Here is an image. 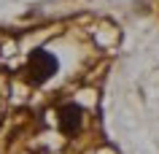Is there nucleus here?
Segmentation results:
<instances>
[{
  "mask_svg": "<svg viewBox=\"0 0 159 154\" xmlns=\"http://www.w3.org/2000/svg\"><path fill=\"white\" fill-rule=\"evenodd\" d=\"M57 73V57L49 54L46 49H35L27 60V78L33 84H43Z\"/></svg>",
  "mask_w": 159,
  "mask_h": 154,
  "instance_id": "nucleus-1",
  "label": "nucleus"
},
{
  "mask_svg": "<svg viewBox=\"0 0 159 154\" xmlns=\"http://www.w3.org/2000/svg\"><path fill=\"white\" fill-rule=\"evenodd\" d=\"M81 119H84L81 105L67 103V105H62V108H59V130H62L65 135H73L75 130L81 127Z\"/></svg>",
  "mask_w": 159,
  "mask_h": 154,
  "instance_id": "nucleus-2",
  "label": "nucleus"
}]
</instances>
